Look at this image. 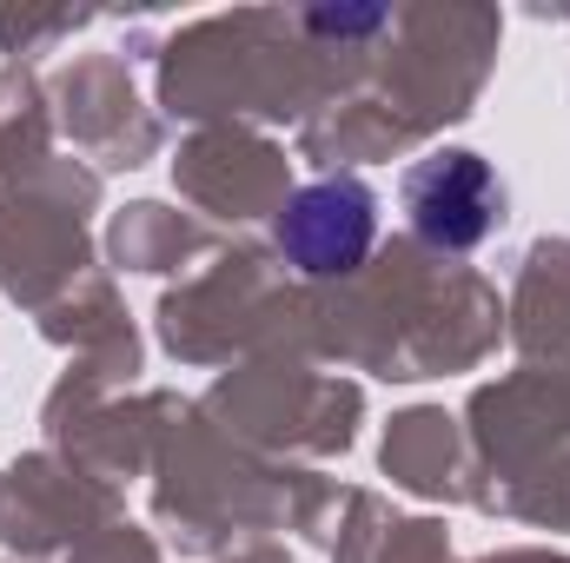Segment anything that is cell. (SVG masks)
I'll return each mask as SVG.
<instances>
[{
  "label": "cell",
  "mask_w": 570,
  "mask_h": 563,
  "mask_svg": "<svg viewBox=\"0 0 570 563\" xmlns=\"http://www.w3.org/2000/svg\"><path fill=\"white\" fill-rule=\"evenodd\" d=\"M379 233V199L358 179H318L292 192L279 219V246L298 273H352L372 253Z\"/></svg>",
  "instance_id": "7a4b0ae2"
},
{
  "label": "cell",
  "mask_w": 570,
  "mask_h": 563,
  "mask_svg": "<svg viewBox=\"0 0 570 563\" xmlns=\"http://www.w3.org/2000/svg\"><path fill=\"white\" fill-rule=\"evenodd\" d=\"M405 213H412L425 246L464 253V246H478L498 226L504 186H498V172L478 152H431V159H419L405 172Z\"/></svg>",
  "instance_id": "6da1fadb"
}]
</instances>
